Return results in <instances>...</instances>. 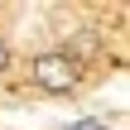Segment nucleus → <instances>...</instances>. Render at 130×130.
Listing matches in <instances>:
<instances>
[{
  "label": "nucleus",
  "instance_id": "nucleus-3",
  "mask_svg": "<svg viewBox=\"0 0 130 130\" xmlns=\"http://www.w3.org/2000/svg\"><path fill=\"white\" fill-rule=\"evenodd\" d=\"M10 68V48H5V39H0V72Z\"/></svg>",
  "mask_w": 130,
  "mask_h": 130
},
{
  "label": "nucleus",
  "instance_id": "nucleus-2",
  "mask_svg": "<svg viewBox=\"0 0 130 130\" xmlns=\"http://www.w3.org/2000/svg\"><path fill=\"white\" fill-rule=\"evenodd\" d=\"M68 130H111V125H106L101 116H87V121H72V125H68Z\"/></svg>",
  "mask_w": 130,
  "mask_h": 130
},
{
  "label": "nucleus",
  "instance_id": "nucleus-1",
  "mask_svg": "<svg viewBox=\"0 0 130 130\" xmlns=\"http://www.w3.org/2000/svg\"><path fill=\"white\" fill-rule=\"evenodd\" d=\"M77 77H82V68H77L72 53H39L29 63V82L39 92H48V96H68L77 87Z\"/></svg>",
  "mask_w": 130,
  "mask_h": 130
}]
</instances>
